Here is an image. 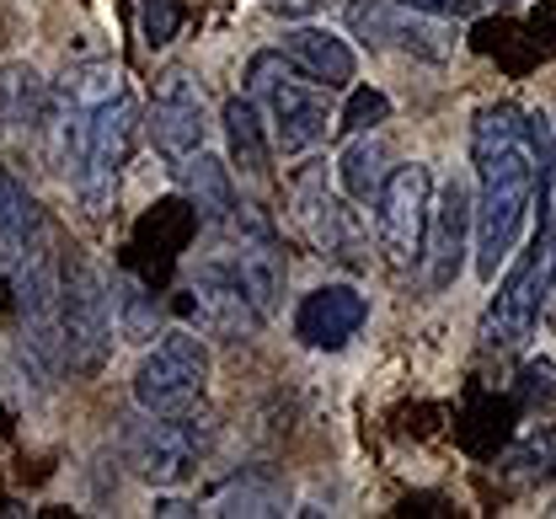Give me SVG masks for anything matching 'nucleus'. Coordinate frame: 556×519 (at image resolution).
<instances>
[{
	"label": "nucleus",
	"mask_w": 556,
	"mask_h": 519,
	"mask_svg": "<svg viewBox=\"0 0 556 519\" xmlns=\"http://www.w3.org/2000/svg\"><path fill=\"white\" fill-rule=\"evenodd\" d=\"M471 161H477V274L486 284L519 252L525 220L535 210V172H541V118L514 102H486L471 118Z\"/></svg>",
	"instance_id": "obj_1"
},
{
	"label": "nucleus",
	"mask_w": 556,
	"mask_h": 519,
	"mask_svg": "<svg viewBox=\"0 0 556 519\" xmlns=\"http://www.w3.org/2000/svg\"><path fill=\"white\" fill-rule=\"evenodd\" d=\"M247 97L257 102V113L268 124V140L283 155L316 150L332 135V124H338V113L327 102V86H316L311 75L300 71V65H289L283 54H257L247 65Z\"/></svg>",
	"instance_id": "obj_2"
},
{
	"label": "nucleus",
	"mask_w": 556,
	"mask_h": 519,
	"mask_svg": "<svg viewBox=\"0 0 556 519\" xmlns=\"http://www.w3.org/2000/svg\"><path fill=\"white\" fill-rule=\"evenodd\" d=\"M113 91H124V75L113 65H75V71H65L60 86H49V107H43L38 135H43V150H49V166L70 182H75L86 140H91V118Z\"/></svg>",
	"instance_id": "obj_3"
},
{
	"label": "nucleus",
	"mask_w": 556,
	"mask_h": 519,
	"mask_svg": "<svg viewBox=\"0 0 556 519\" xmlns=\"http://www.w3.org/2000/svg\"><path fill=\"white\" fill-rule=\"evenodd\" d=\"M208 391V349L199 343V332H161V343L139 359L135 370V402L139 413L155 418H188L204 407Z\"/></svg>",
	"instance_id": "obj_4"
},
{
	"label": "nucleus",
	"mask_w": 556,
	"mask_h": 519,
	"mask_svg": "<svg viewBox=\"0 0 556 519\" xmlns=\"http://www.w3.org/2000/svg\"><path fill=\"white\" fill-rule=\"evenodd\" d=\"M60 343L70 375H97L113 354V300L91 263H75L60 279Z\"/></svg>",
	"instance_id": "obj_5"
},
{
	"label": "nucleus",
	"mask_w": 556,
	"mask_h": 519,
	"mask_svg": "<svg viewBox=\"0 0 556 519\" xmlns=\"http://www.w3.org/2000/svg\"><path fill=\"white\" fill-rule=\"evenodd\" d=\"M375 204V236L391 268H417L422 263V241H428V210H433V172L422 161L391 166Z\"/></svg>",
	"instance_id": "obj_6"
},
{
	"label": "nucleus",
	"mask_w": 556,
	"mask_h": 519,
	"mask_svg": "<svg viewBox=\"0 0 556 519\" xmlns=\"http://www.w3.org/2000/svg\"><path fill=\"white\" fill-rule=\"evenodd\" d=\"M139 135V102L124 91H113L97 118H91V140H86V155H80V172H75V193L91 215H108L113 210V193H118V177L129 166V150H135Z\"/></svg>",
	"instance_id": "obj_7"
},
{
	"label": "nucleus",
	"mask_w": 556,
	"mask_h": 519,
	"mask_svg": "<svg viewBox=\"0 0 556 519\" xmlns=\"http://www.w3.org/2000/svg\"><path fill=\"white\" fill-rule=\"evenodd\" d=\"M348 33L364 43V49H380V54H407L422 65H444L455 54V33L439 27V16H422L407 11L396 0H353L348 5Z\"/></svg>",
	"instance_id": "obj_8"
},
{
	"label": "nucleus",
	"mask_w": 556,
	"mask_h": 519,
	"mask_svg": "<svg viewBox=\"0 0 556 519\" xmlns=\"http://www.w3.org/2000/svg\"><path fill=\"white\" fill-rule=\"evenodd\" d=\"M199 455H204V423H199V413H188V418H155V413H144V418H135L124 429V460L135 466V477L150 482V488L188 482L193 466H199Z\"/></svg>",
	"instance_id": "obj_9"
},
{
	"label": "nucleus",
	"mask_w": 556,
	"mask_h": 519,
	"mask_svg": "<svg viewBox=\"0 0 556 519\" xmlns=\"http://www.w3.org/2000/svg\"><path fill=\"white\" fill-rule=\"evenodd\" d=\"M546 263H552V225L541 230V241L514 263V274L497 284V295L482 316V343L508 354L519 349L530 332H535V316H541V295H546Z\"/></svg>",
	"instance_id": "obj_10"
},
{
	"label": "nucleus",
	"mask_w": 556,
	"mask_h": 519,
	"mask_svg": "<svg viewBox=\"0 0 556 519\" xmlns=\"http://www.w3.org/2000/svg\"><path fill=\"white\" fill-rule=\"evenodd\" d=\"M294 220H300L305 241H311L321 257H338L348 268H364V263H369V252H364L369 241H364V230L353 220V210L327 188V177L305 172V177L294 182Z\"/></svg>",
	"instance_id": "obj_11"
},
{
	"label": "nucleus",
	"mask_w": 556,
	"mask_h": 519,
	"mask_svg": "<svg viewBox=\"0 0 556 519\" xmlns=\"http://www.w3.org/2000/svg\"><path fill=\"white\" fill-rule=\"evenodd\" d=\"M182 311L199 321V332L204 338H225V343H241V338H252L257 327H263V316L252 311V300L241 295V284L225 274V263L219 257H208L204 268H199V279H193V290H182Z\"/></svg>",
	"instance_id": "obj_12"
},
{
	"label": "nucleus",
	"mask_w": 556,
	"mask_h": 519,
	"mask_svg": "<svg viewBox=\"0 0 556 519\" xmlns=\"http://www.w3.org/2000/svg\"><path fill=\"white\" fill-rule=\"evenodd\" d=\"M150 140L155 150L177 166L182 155H193V150H204V97H199V86L188 80V71H166L161 75V86H155V102H150Z\"/></svg>",
	"instance_id": "obj_13"
},
{
	"label": "nucleus",
	"mask_w": 556,
	"mask_h": 519,
	"mask_svg": "<svg viewBox=\"0 0 556 519\" xmlns=\"http://www.w3.org/2000/svg\"><path fill=\"white\" fill-rule=\"evenodd\" d=\"M471 220H477V199L471 188L455 177L444 182V193L433 199L428 210V241H422V257H428V279L439 290L455 284V274L466 268V252H471Z\"/></svg>",
	"instance_id": "obj_14"
},
{
	"label": "nucleus",
	"mask_w": 556,
	"mask_h": 519,
	"mask_svg": "<svg viewBox=\"0 0 556 519\" xmlns=\"http://www.w3.org/2000/svg\"><path fill=\"white\" fill-rule=\"evenodd\" d=\"M364 321H369V300L358 295L353 284H321V290H311V295L300 300L294 338L332 354V349H343Z\"/></svg>",
	"instance_id": "obj_15"
},
{
	"label": "nucleus",
	"mask_w": 556,
	"mask_h": 519,
	"mask_svg": "<svg viewBox=\"0 0 556 519\" xmlns=\"http://www.w3.org/2000/svg\"><path fill=\"white\" fill-rule=\"evenodd\" d=\"M219 263H225V274L241 284V295L252 300V311L268 321L278 295H283V257L274 252V236H236V241L219 252Z\"/></svg>",
	"instance_id": "obj_16"
},
{
	"label": "nucleus",
	"mask_w": 556,
	"mask_h": 519,
	"mask_svg": "<svg viewBox=\"0 0 556 519\" xmlns=\"http://www.w3.org/2000/svg\"><path fill=\"white\" fill-rule=\"evenodd\" d=\"M278 54H283L289 65H300V71L311 75L316 86H327V91H343V86H353V71H358V60H353L348 38L327 33V27H316V22L289 27Z\"/></svg>",
	"instance_id": "obj_17"
},
{
	"label": "nucleus",
	"mask_w": 556,
	"mask_h": 519,
	"mask_svg": "<svg viewBox=\"0 0 556 519\" xmlns=\"http://www.w3.org/2000/svg\"><path fill=\"white\" fill-rule=\"evenodd\" d=\"M49 246V225H43V210L38 199L0 166V263L22 257V252H38Z\"/></svg>",
	"instance_id": "obj_18"
},
{
	"label": "nucleus",
	"mask_w": 556,
	"mask_h": 519,
	"mask_svg": "<svg viewBox=\"0 0 556 519\" xmlns=\"http://www.w3.org/2000/svg\"><path fill=\"white\" fill-rule=\"evenodd\" d=\"M49 107V80L27 60L0 65V135H38Z\"/></svg>",
	"instance_id": "obj_19"
},
{
	"label": "nucleus",
	"mask_w": 556,
	"mask_h": 519,
	"mask_svg": "<svg viewBox=\"0 0 556 519\" xmlns=\"http://www.w3.org/2000/svg\"><path fill=\"white\" fill-rule=\"evenodd\" d=\"M219 124H225L230 161H236L247 177H268V172H274V140H268V124H263V113H257L252 97H230L225 113H219Z\"/></svg>",
	"instance_id": "obj_20"
},
{
	"label": "nucleus",
	"mask_w": 556,
	"mask_h": 519,
	"mask_svg": "<svg viewBox=\"0 0 556 519\" xmlns=\"http://www.w3.org/2000/svg\"><path fill=\"white\" fill-rule=\"evenodd\" d=\"M172 172H177V182L188 188L193 210H199L204 220L225 225V215L236 210V188H230V172H225V161H219V155H208V150H193V155H182Z\"/></svg>",
	"instance_id": "obj_21"
},
{
	"label": "nucleus",
	"mask_w": 556,
	"mask_h": 519,
	"mask_svg": "<svg viewBox=\"0 0 556 519\" xmlns=\"http://www.w3.org/2000/svg\"><path fill=\"white\" fill-rule=\"evenodd\" d=\"M386 172H391V145H386L375 129H369V135H348V150H343V161H338V177H343L348 199L369 204V199L380 193Z\"/></svg>",
	"instance_id": "obj_22"
},
{
	"label": "nucleus",
	"mask_w": 556,
	"mask_h": 519,
	"mask_svg": "<svg viewBox=\"0 0 556 519\" xmlns=\"http://www.w3.org/2000/svg\"><path fill=\"white\" fill-rule=\"evenodd\" d=\"M289 509V493L274 471H241L219 498H214V515H241V519H263V515H283Z\"/></svg>",
	"instance_id": "obj_23"
},
{
	"label": "nucleus",
	"mask_w": 556,
	"mask_h": 519,
	"mask_svg": "<svg viewBox=\"0 0 556 519\" xmlns=\"http://www.w3.org/2000/svg\"><path fill=\"white\" fill-rule=\"evenodd\" d=\"M108 300H113V316H118V332L129 343H150L161 338V311H155V295H144L129 274H118L108 284Z\"/></svg>",
	"instance_id": "obj_24"
},
{
	"label": "nucleus",
	"mask_w": 556,
	"mask_h": 519,
	"mask_svg": "<svg viewBox=\"0 0 556 519\" xmlns=\"http://www.w3.org/2000/svg\"><path fill=\"white\" fill-rule=\"evenodd\" d=\"M508 477L514 482H525V488H546L556 477V429L552 423H541V429H530L519 445L508 450Z\"/></svg>",
	"instance_id": "obj_25"
},
{
	"label": "nucleus",
	"mask_w": 556,
	"mask_h": 519,
	"mask_svg": "<svg viewBox=\"0 0 556 519\" xmlns=\"http://www.w3.org/2000/svg\"><path fill=\"white\" fill-rule=\"evenodd\" d=\"M386 118H391V97L375 86H358V91H348V107L338 113V135H369Z\"/></svg>",
	"instance_id": "obj_26"
},
{
	"label": "nucleus",
	"mask_w": 556,
	"mask_h": 519,
	"mask_svg": "<svg viewBox=\"0 0 556 519\" xmlns=\"http://www.w3.org/2000/svg\"><path fill=\"white\" fill-rule=\"evenodd\" d=\"M139 33L150 49L177 38V0H139Z\"/></svg>",
	"instance_id": "obj_27"
},
{
	"label": "nucleus",
	"mask_w": 556,
	"mask_h": 519,
	"mask_svg": "<svg viewBox=\"0 0 556 519\" xmlns=\"http://www.w3.org/2000/svg\"><path fill=\"white\" fill-rule=\"evenodd\" d=\"M407 11H422V16H439V22H471L482 11V0H396Z\"/></svg>",
	"instance_id": "obj_28"
},
{
	"label": "nucleus",
	"mask_w": 556,
	"mask_h": 519,
	"mask_svg": "<svg viewBox=\"0 0 556 519\" xmlns=\"http://www.w3.org/2000/svg\"><path fill=\"white\" fill-rule=\"evenodd\" d=\"M268 5H274L278 16H305V11H316L321 0H268Z\"/></svg>",
	"instance_id": "obj_29"
}]
</instances>
